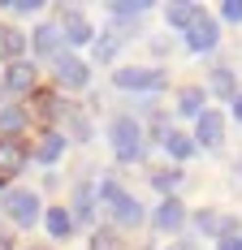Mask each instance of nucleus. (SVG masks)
I'll list each match as a JSON object with an SVG mask.
<instances>
[{"mask_svg": "<svg viewBox=\"0 0 242 250\" xmlns=\"http://www.w3.org/2000/svg\"><path fill=\"white\" fill-rule=\"evenodd\" d=\"M113 242H117L113 233H96V246H91V250H113Z\"/></svg>", "mask_w": 242, "mask_h": 250, "instance_id": "nucleus-28", "label": "nucleus"}, {"mask_svg": "<svg viewBox=\"0 0 242 250\" xmlns=\"http://www.w3.org/2000/svg\"><path fill=\"white\" fill-rule=\"evenodd\" d=\"M220 250H242V237H220Z\"/></svg>", "mask_w": 242, "mask_h": 250, "instance_id": "nucleus-29", "label": "nucleus"}, {"mask_svg": "<svg viewBox=\"0 0 242 250\" xmlns=\"http://www.w3.org/2000/svg\"><path fill=\"white\" fill-rule=\"evenodd\" d=\"M18 168H22V147L9 143V138H0V177L18 173Z\"/></svg>", "mask_w": 242, "mask_h": 250, "instance_id": "nucleus-11", "label": "nucleus"}, {"mask_svg": "<svg viewBox=\"0 0 242 250\" xmlns=\"http://www.w3.org/2000/svg\"><path fill=\"white\" fill-rule=\"evenodd\" d=\"M177 112H182V117H203V91H199V86H186V91L177 95Z\"/></svg>", "mask_w": 242, "mask_h": 250, "instance_id": "nucleus-13", "label": "nucleus"}, {"mask_svg": "<svg viewBox=\"0 0 242 250\" xmlns=\"http://www.w3.org/2000/svg\"><path fill=\"white\" fill-rule=\"evenodd\" d=\"M156 186H160V190H177V186H182V173H177V168H160V173H156Z\"/></svg>", "mask_w": 242, "mask_h": 250, "instance_id": "nucleus-20", "label": "nucleus"}, {"mask_svg": "<svg viewBox=\"0 0 242 250\" xmlns=\"http://www.w3.org/2000/svg\"><path fill=\"white\" fill-rule=\"evenodd\" d=\"M212 86H217L220 95H234V74H229V69H217V74H212Z\"/></svg>", "mask_w": 242, "mask_h": 250, "instance_id": "nucleus-22", "label": "nucleus"}, {"mask_svg": "<svg viewBox=\"0 0 242 250\" xmlns=\"http://www.w3.org/2000/svg\"><path fill=\"white\" fill-rule=\"evenodd\" d=\"M234 117L242 121V95H234Z\"/></svg>", "mask_w": 242, "mask_h": 250, "instance_id": "nucleus-30", "label": "nucleus"}, {"mask_svg": "<svg viewBox=\"0 0 242 250\" xmlns=\"http://www.w3.org/2000/svg\"><path fill=\"white\" fill-rule=\"evenodd\" d=\"M4 9H13V13H35V9H44V0H4Z\"/></svg>", "mask_w": 242, "mask_h": 250, "instance_id": "nucleus-24", "label": "nucleus"}, {"mask_svg": "<svg viewBox=\"0 0 242 250\" xmlns=\"http://www.w3.org/2000/svg\"><path fill=\"white\" fill-rule=\"evenodd\" d=\"M26 48V35L22 30H0V52L9 56V61H18V52Z\"/></svg>", "mask_w": 242, "mask_h": 250, "instance_id": "nucleus-17", "label": "nucleus"}, {"mask_svg": "<svg viewBox=\"0 0 242 250\" xmlns=\"http://www.w3.org/2000/svg\"><path fill=\"white\" fill-rule=\"evenodd\" d=\"M0 129H22V108H0Z\"/></svg>", "mask_w": 242, "mask_h": 250, "instance_id": "nucleus-21", "label": "nucleus"}, {"mask_svg": "<svg viewBox=\"0 0 242 250\" xmlns=\"http://www.w3.org/2000/svg\"><path fill=\"white\" fill-rule=\"evenodd\" d=\"M182 220H186V211H182V203H177V199H165L160 207H156V229L169 233V229H177Z\"/></svg>", "mask_w": 242, "mask_h": 250, "instance_id": "nucleus-10", "label": "nucleus"}, {"mask_svg": "<svg viewBox=\"0 0 242 250\" xmlns=\"http://www.w3.org/2000/svg\"><path fill=\"white\" fill-rule=\"evenodd\" d=\"M44 225H48V233H52V237H65L73 220L65 216V211H61V207H52V211H48V220H44Z\"/></svg>", "mask_w": 242, "mask_h": 250, "instance_id": "nucleus-18", "label": "nucleus"}, {"mask_svg": "<svg viewBox=\"0 0 242 250\" xmlns=\"http://www.w3.org/2000/svg\"><path fill=\"white\" fill-rule=\"evenodd\" d=\"M165 147H169V155H177V160H186L194 151V143L186 138V134H165Z\"/></svg>", "mask_w": 242, "mask_h": 250, "instance_id": "nucleus-19", "label": "nucleus"}, {"mask_svg": "<svg viewBox=\"0 0 242 250\" xmlns=\"http://www.w3.org/2000/svg\"><path fill=\"white\" fill-rule=\"evenodd\" d=\"M61 151H65V134H48V138L39 143V160H44V164H56Z\"/></svg>", "mask_w": 242, "mask_h": 250, "instance_id": "nucleus-16", "label": "nucleus"}, {"mask_svg": "<svg viewBox=\"0 0 242 250\" xmlns=\"http://www.w3.org/2000/svg\"><path fill=\"white\" fill-rule=\"evenodd\" d=\"M4 82H9L13 91H26V86L35 82V69H30L26 61H13V65H9V74H4Z\"/></svg>", "mask_w": 242, "mask_h": 250, "instance_id": "nucleus-14", "label": "nucleus"}, {"mask_svg": "<svg viewBox=\"0 0 242 250\" xmlns=\"http://www.w3.org/2000/svg\"><path fill=\"white\" fill-rule=\"evenodd\" d=\"M220 129H225V117H220V112H203V117H199V129H194L199 147H217Z\"/></svg>", "mask_w": 242, "mask_h": 250, "instance_id": "nucleus-8", "label": "nucleus"}, {"mask_svg": "<svg viewBox=\"0 0 242 250\" xmlns=\"http://www.w3.org/2000/svg\"><path fill=\"white\" fill-rule=\"evenodd\" d=\"M56 82H65V86H87V82H91V69H87L78 56L61 52V56H56Z\"/></svg>", "mask_w": 242, "mask_h": 250, "instance_id": "nucleus-5", "label": "nucleus"}, {"mask_svg": "<svg viewBox=\"0 0 242 250\" xmlns=\"http://www.w3.org/2000/svg\"><path fill=\"white\" fill-rule=\"evenodd\" d=\"M61 43H65V35H61V26H39L35 30V52L39 56H61Z\"/></svg>", "mask_w": 242, "mask_h": 250, "instance_id": "nucleus-7", "label": "nucleus"}, {"mask_svg": "<svg viewBox=\"0 0 242 250\" xmlns=\"http://www.w3.org/2000/svg\"><path fill=\"white\" fill-rule=\"evenodd\" d=\"M61 35H65V43H91V39H96L91 22H87L82 13H73V9L61 13Z\"/></svg>", "mask_w": 242, "mask_h": 250, "instance_id": "nucleus-6", "label": "nucleus"}, {"mask_svg": "<svg viewBox=\"0 0 242 250\" xmlns=\"http://www.w3.org/2000/svg\"><path fill=\"white\" fill-rule=\"evenodd\" d=\"M113 82H117L121 91H160L165 74H160V69H117Z\"/></svg>", "mask_w": 242, "mask_h": 250, "instance_id": "nucleus-3", "label": "nucleus"}, {"mask_svg": "<svg viewBox=\"0 0 242 250\" xmlns=\"http://www.w3.org/2000/svg\"><path fill=\"white\" fill-rule=\"evenodd\" d=\"M194 220H199V229H203V233H220V216H217V211H199Z\"/></svg>", "mask_w": 242, "mask_h": 250, "instance_id": "nucleus-23", "label": "nucleus"}, {"mask_svg": "<svg viewBox=\"0 0 242 250\" xmlns=\"http://www.w3.org/2000/svg\"><path fill=\"white\" fill-rule=\"evenodd\" d=\"M73 216H78V220H91V216H96V190H91V186H78V194H73Z\"/></svg>", "mask_w": 242, "mask_h": 250, "instance_id": "nucleus-15", "label": "nucleus"}, {"mask_svg": "<svg viewBox=\"0 0 242 250\" xmlns=\"http://www.w3.org/2000/svg\"><path fill=\"white\" fill-rule=\"evenodd\" d=\"M220 18H225V22H238L242 18V0H225V4H220Z\"/></svg>", "mask_w": 242, "mask_h": 250, "instance_id": "nucleus-26", "label": "nucleus"}, {"mask_svg": "<svg viewBox=\"0 0 242 250\" xmlns=\"http://www.w3.org/2000/svg\"><path fill=\"white\" fill-rule=\"evenodd\" d=\"M108 134H113V151H117V160H139V155H143L139 121H134V117H117V121L108 125Z\"/></svg>", "mask_w": 242, "mask_h": 250, "instance_id": "nucleus-1", "label": "nucleus"}, {"mask_svg": "<svg viewBox=\"0 0 242 250\" xmlns=\"http://www.w3.org/2000/svg\"><path fill=\"white\" fill-rule=\"evenodd\" d=\"M217 39H220L217 18H208V13L199 9V13H194V22L186 26V48H191V52H208V48H217Z\"/></svg>", "mask_w": 242, "mask_h": 250, "instance_id": "nucleus-2", "label": "nucleus"}, {"mask_svg": "<svg viewBox=\"0 0 242 250\" xmlns=\"http://www.w3.org/2000/svg\"><path fill=\"white\" fill-rule=\"evenodd\" d=\"M194 13H199V4H191V0H173L169 9H165V18H169L173 26H182V30L194 22Z\"/></svg>", "mask_w": 242, "mask_h": 250, "instance_id": "nucleus-12", "label": "nucleus"}, {"mask_svg": "<svg viewBox=\"0 0 242 250\" xmlns=\"http://www.w3.org/2000/svg\"><path fill=\"white\" fill-rule=\"evenodd\" d=\"M113 220H117L121 229H134V225H143V207H139V199L121 194V199L113 203Z\"/></svg>", "mask_w": 242, "mask_h": 250, "instance_id": "nucleus-9", "label": "nucleus"}, {"mask_svg": "<svg viewBox=\"0 0 242 250\" xmlns=\"http://www.w3.org/2000/svg\"><path fill=\"white\" fill-rule=\"evenodd\" d=\"M147 0H125V4H113V18H125V13H143Z\"/></svg>", "mask_w": 242, "mask_h": 250, "instance_id": "nucleus-25", "label": "nucleus"}, {"mask_svg": "<svg viewBox=\"0 0 242 250\" xmlns=\"http://www.w3.org/2000/svg\"><path fill=\"white\" fill-rule=\"evenodd\" d=\"M117 39H121V35H113V39H99V43H96V56H99V61H108V56H113Z\"/></svg>", "mask_w": 242, "mask_h": 250, "instance_id": "nucleus-27", "label": "nucleus"}, {"mask_svg": "<svg viewBox=\"0 0 242 250\" xmlns=\"http://www.w3.org/2000/svg\"><path fill=\"white\" fill-rule=\"evenodd\" d=\"M9 216H13L22 229H30L35 220H39V199H35L30 190H13V194H9Z\"/></svg>", "mask_w": 242, "mask_h": 250, "instance_id": "nucleus-4", "label": "nucleus"}]
</instances>
